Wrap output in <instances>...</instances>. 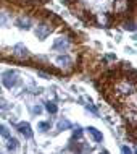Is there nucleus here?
<instances>
[{
  "instance_id": "nucleus-7",
  "label": "nucleus",
  "mask_w": 137,
  "mask_h": 154,
  "mask_svg": "<svg viewBox=\"0 0 137 154\" xmlns=\"http://www.w3.org/2000/svg\"><path fill=\"white\" fill-rule=\"evenodd\" d=\"M0 135H2L3 138H10V131H8V128L3 127V125H0Z\"/></svg>"
},
{
  "instance_id": "nucleus-1",
  "label": "nucleus",
  "mask_w": 137,
  "mask_h": 154,
  "mask_svg": "<svg viewBox=\"0 0 137 154\" xmlns=\"http://www.w3.org/2000/svg\"><path fill=\"white\" fill-rule=\"evenodd\" d=\"M81 21L95 28H111L134 16V0H65Z\"/></svg>"
},
{
  "instance_id": "nucleus-10",
  "label": "nucleus",
  "mask_w": 137,
  "mask_h": 154,
  "mask_svg": "<svg viewBox=\"0 0 137 154\" xmlns=\"http://www.w3.org/2000/svg\"><path fill=\"white\" fill-rule=\"evenodd\" d=\"M87 109H89L90 112H92V114H98V110H97V109H95V107H94V106H90V104H87Z\"/></svg>"
},
{
  "instance_id": "nucleus-8",
  "label": "nucleus",
  "mask_w": 137,
  "mask_h": 154,
  "mask_svg": "<svg viewBox=\"0 0 137 154\" xmlns=\"http://www.w3.org/2000/svg\"><path fill=\"white\" fill-rule=\"evenodd\" d=\"M45 107H47V110L52 112V114H55V112H57V106H55V104H52V102H47V104H45Z\"/></svg>"
},
{
  "instance_id": "nucleus-5",
  "label": "nucleus",
  "mask_w": 137,
  "mask_h": 154,
  "mask_svg": "<svg viewBox=\"0 0 137 154\" xmlns=\"http://www.w3.org/2000/svg\"><path fill=\"white\" fill-rule=\"evenodd\" d=\"M89 133L95 138V141H102V133L97 130V128H89Z\"/></svg>"
},
{
  "instance_id": "nucleus-9",
  "label": "nucleus",
  "mask_w": 137,
  "mask_h": 154,
  "mask_svg": "<svg viewBox=\"0 0 137 154\" xmlns=\"http://www.w3.org/2000/svg\"><path fill=\"white\" fill-rule=\"evenodd\" d=\"M18 146V141L16 140H10V143H8V149H16Z\"/></svg>"
},
{
  "instance_id": "nucleus-11",
  "label": "nucleus",
  "mask_w": 137,
  "mask_h": 154,
  "mask_svg": "<svg viewBox=\"0 0 137 154\" xmlns=\"http://www.w3.org/2000/svg\"><path fill=\"white\" fill-rule=\"evenodd\" d=\"M121 151H123L124 154H132V152H131V149L127 148V146H123V148H121Z\"/></svg>"
},
{
  "instance_id": "nucleus-3",
  "label": "nucleus",
  "mask_w": 137,
  "mask_h": 154,
  "mask_svg": "<svg viewBox=\"0 0 137 154\" xmlns=\"http://www.w3.org/2000/svg\"><path fill=\"white\" fill-rule=\"evenodd\" d=\"M3 85H5L7 88H13L16 85V73L15 72H7L3 75Z\"/></svg>"
},
{
  "instance_id": "nucleus-6",
  "label": "nucleus",
  "mask_w": 137,
  "mask_h": 154,
  "mask_svg": "<svg viewBox=\"0 0 137 154\" xmlns=\"http://www.w3.org/2000/svg\"><path fill=\"white\" fill-rule=\"evenodd\" d=\"M58 128H60V130H66V128H71V123H69L68 120H61V122L58 123Z\"/></svg>"
},
{
  "instance_id": "nucleus-4",
  "label": "nucleus",
  "mask_w": 137,
  "mask_h": 154,
  "mask_svg": "<svg viewBox=\"0 0 137 154\" xmlns=\"http://www.w3.org/2000/svg\"><path fill=\"white\" fill-rule=\"evenodd\" d=\"M19 131L23 133L26 138H31L32 136V131H31V127H29L28 123H23V125H19Z\"/></svg>"
},
{
  "instance_id": "nucleus-2",
  "label": "nucleus",
  "mask_w": 137,
  "mask_h": 154,
  "mask_svg": "<svg viewBox=\"0 0 137 154\" xmlns=\"http://www.w3.org/2000/svg\"><path fill=\"white\" fill-rule=\"evenodd\" d=\"M7 3H11L13 7L18 8H37L40 5H45L48 0H3Z\"/></svg>"
}]
</instances>
